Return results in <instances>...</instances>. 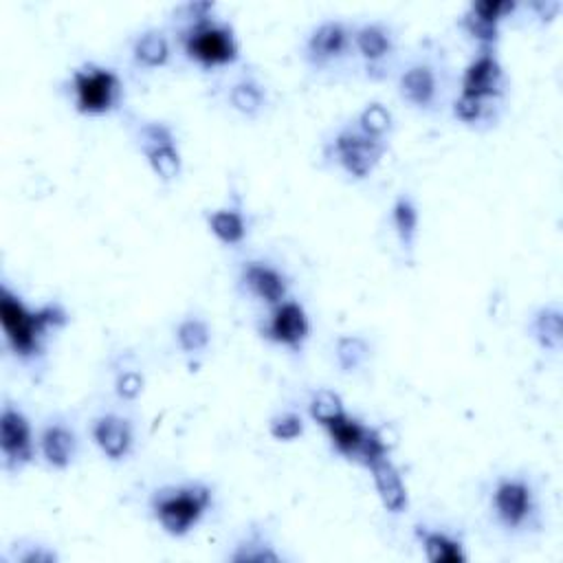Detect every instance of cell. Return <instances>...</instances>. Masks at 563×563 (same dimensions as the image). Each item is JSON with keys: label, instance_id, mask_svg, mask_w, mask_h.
<instances>
[{"label": "cell", "instance_id": "obj_14", "mask_svg": "<svg viewBox=\"0 0 563 563\" xmlns=\"http://www.w3.org/2000/svg\"><path fill=\"white\" fill-rule=\"evenodd\" d=\"M257 332L266 343L299 354L310 341L312 321L306 306L290 295L288 299L266 308Z\"/></svg>", "mask_w": 563, "mask_h": 563}, {"label": "cell", "instance_id": "obj_23", "mask_svg": "<svg viewBox=\"0 0 563 563\" xmlns=\"http://www.w3.org/2000/svg\"><path fill=\"white\" fill-rule=\"evenodd\" d=\"M227 103L229 108L244 117V119H260L264 114V110L271 103V92L268 86L251 70H242L240 75H235L229 86H227Z\"/></svg>", "mask_w": 563, "mask_h": 563}, {"label": "cell", "instance_id": "obj_31", "mask_svg": "<svg viewBox=\"0 0 563 563\" xmlns=\"http://www.w3.org/2000/svg\"><path fill=\"white\" fill-rule=\"evenodd\" d=\"M354 125L374 139L389 141L394 132V114L383 101H367L354 117Z\"/></svg>", "mask_w": 563, "mask_h": 563}, {"label": "cell", "instance_id": "obj_18", "mask_svg": "<svg viewBox=\"0 0 563 563\" xmlns=\"http://www.w3.org/2000/svg\"><path fill=\"white\" fill-rule=\"evenodd\" d=\"M81 440L77 427L66 416H51L37 427V460L55 473L68 471L79 455Z\"/></svg>", "mask_w": 563, "mask_h": 563}, {"label": "cell", "instance_id": "obj_3", "mask_svg": "<svg viewBox=\"0 0 563 563\" xmlns=\"http://www.w3.org/2000/svg\"><path fill=\"white\" fill-rule=\"evenodd\" d=\"M145 506L163 534L185 539L211 515L216 506V486L207 479L167 482L150 490Z\"/></svg>", "mask_w": 563, "mask_h": 563}, {"label": "cell", "instance_id": "obj_5", "mask_svg": "<svg viewBox=\"0 0 563 563\" xmlns=\"http://www.w3.org/2000/svg\"><path fill=\"white\" fill-rule=\"evenodd\" d=\"M398 99L418 114H435L449 106V70L435 51H418L394 70Z\"/></svg>", "mask_w": 563, "mask_h": 563}, {"label": "cell", "instance_id": "obj_22", "mask_svg": "<svg viewBox=\"0 0 563 563\" xmlns=\"http://www.w3.org/2000/svg\"><path fill=\"white\" fill-rule=\"evenodd\" d=\"M205 227L211 238L227 249H240L251 233V222L240 200L207 209Z\"/></svg>", "mask_w": 563, "mask_h": 563}, {"label": "cell", "instance_id": "obj_21", "mask_svg": "<svg viewBox=\"0 0 563 563\" xmlns=\"http://www.w3.org/2000/svg\"><path fill=\"white\" fill-rule=\"evenodd\" d=\"M130 62L136 70H161L167 68L176 55V44L172 31L163 26H147L139 31L128 46Z\"/></svg>", "mask_w": 563, "mask_h": 563}, {"label": "cell", "instance_id": "obj_29", "mask_svg": "<svg viewBox=\"0 0 563 563\" xmlns=\"http://www.w3.org/2000/svg\"><path fill=\"white\" fill-rule=\"evenodd\" d=\"M449 112L460 125L471 128V130H482V128H490L499 119L501 106L477 101V99L462 97V95H453L449 99Z\"/></svg>", "mask_w": 563, "mask_h": 563}, {"label": "cell", "instance_id": "obj_13", "mask_svg": "<svg viewBox=\"0 0 563 563\" xmlns=\"http://www.w3.org/2000/svg\"><path fill=\"white\" fill-rule=\"evenodd\" d=\"M508 88V73L497 48H475L460 73L455 95L504 106Z\"/></svg>", "mask_w": 563, "mask_h": 563}, {"label": "cell", "instance_id": "obj_28", "mask_svg": "<svg viewBox=\"0 0 563 563\" xmlns=\"http://www.w3.org/2000/svg\"><path fill=\"white\" fill-rule=\"evenodd\" d=\"M332 358L343 376H356L372 361V343L363 334H339L332 345Z\"/></svg>", "mask_w": 563, "mask_h": 563}, {"label": "cell", "instance_id": "obj_2", "mask_svg": "<svg viewBox=\"0 0 563 563\" xmlns=\"http://www.w3.org/2000/svg\"><path fill=\"white\" fill-rule=\"evenodd\" d=\"M176 53L205 73L233 68L242 57L235 26L207 0L178 4L172 18Z\"/></svg>", "mask_w": 563, "mask_h": 563}, {"label": "cell", "instance_id": "obj_4", "mask_svg": "<svg viewBox=\"0 0 563 563\" xmlns=\"http://www.w3.org/2000/svg\"><path fill=\"white\" fill-rule=\"evenodd\" d=\"M486 510L493 526L512 539L539 532L543 526L539 486L528 473L521 471L493 477L486 490Z\"/></svg>", "mask_w": 563, "mask_h": 563}, {"label": "cell", "instance_id": "obj_6", "mask_svg": "<svg viewBox=\"0 0 563 563\" xmlns=\"http://www.w3.org/2000/svg\"><path fill=\"white\" fill-rule=\"evenodd\" d=\"M66 92L79 117L101 119L121 110L125 101V81L121 73L108 64L84 62L70 70Z\"/></svg>", "mask_w": 563, "mask_h": 563}, {"label": "cell", "instance_id": "obj_9", "mask_svg": "<svg viewBox=\"0 0 563 563\" xmlns=\"http://www.w3.org/2000/svg\"><path fill=\"white\" fill-rule=\"evenodd\" d=\"M332 451L350 464L367 468L372 462L391 455V444L387 442L380 427L365 422L356 413L345 411L339 420L323 429Z\"/></svg>", "mask_w": 563, "mask_h": 563}, {"label": "cell", "instance_id": "obj_16", "mask_svg": "<svg viewBox=\"0 0 563 563\" xmlns=\"http://www.w3.org/2000/svg\"><path fill=\"white\" fill-rule=\"evenodd\" d=\"M88 435L103 460L121 464L132 457L136 449V427L128 413L103 409L88 422Z\"/></svg>", "mask_w": 563, "mask_h": 563}, {"label": "cell", "instance_id": "obj_30", "mask_svg": "<svg viewBox=\"0 0 563 563\" xmlns=\"http://www.w3.org/2000/svg\"><path fill=\"white\" fill-rule=\"evenodd\" d=\"M347 411L343 398L330 387H317L306 402V418L325 429Z\"/></svg>", "mask_w": 563, "mask_h": 563}, {"label": "cell", "instance_id": "obj_33", "mask_svg": "<svg viewBox=\"0 0 563 563\" xmlns=\"http://www.w3.org/2000/svg\"><path fill=\"white\" fill-rule=\"evenodd\" d=\"M266 431L275 442H282V444L297 442L306 433V413L297 409H282L268 418Z\"/></svg>", "mask_w": 563, "mask_h": 563}, {"label": "cell", "instance_id": "obj_12", "mask_svg": "<svg viewBox=\"0 0 563 563\" xmlns=\"http://www.w3.org/2000/svg\"><path fill=\"white\" fill-rule=\"evenodd\" d=\"M301 59L314 73H332L352 57V22L325 18L301 42Z\"/></svg>", "mask_w": 563, "mask_h": 563}, {"label": "cell", "instance_id": "obj_27", "mask_svg": "<svg viewBox=\"0 0 563 563\" xmlns=\"http://www.w3.org/2000/svg\"><path fill=\"white\" fill-rule=\"evenodd\" d=\"M176 350L185 358H200L209 352L213 343V328L202 314H185L174 323L172 330Z\"/></svg>", "mask_w": 563, "mask_h": 563}, {"label": "cell", "instance_id": "obj_32", "mask_svg": "<svg viewBox=\"0 0 563 563\" xmlns=\"http://www.w3.org/2000/svg\"><path fill=\"white\" fill-rule=\"evenodd\" d=\"M62 554L46 541L20 539L2 554V563H59Z\"/></svg>", "mask_w": 563, "mask_h": 563}, {"label": "cell", "instance_id": "obj_11", "mask_svg": "<svg viewBox=\"0 0 563 563\" xmlns=\"http://www.w3.org/2000/svg\"><path fill=\"white\" fill-rule=\"evenodd\" d=\"M37 460V429L20 402L2 400L0 462L7 475H20Z\"/></svg>", "mask_w": 563, "mask_h": 563}, {"label": "cell", "instance_id": "obj_17", "mask_svg": "<svg viewBox=\"0 0 563 563\" xmlns=\"http://www.w3.org/2000/svg\"><path fill=\"white\" fill-rule=\"evenodd\" d=\"M517 9L519 4L508 0L471 2L457 18V26L475 48H497L501 29Z\"/></svg>", "mask_w": 563, "mask_h": 563}, {"label": "cell", "instance_id": "obj_20", "mask_svg": "<svg viewBox=\"0 0 563 563\" xmlns=\"http://www.w3.org/2000/svg\"><path fill=\"white\" fill-rule=\"evenodd\" d=\"M365 471L369 473V479H372V486H374L380 508L391 517L405 515L409 510V488H407L402 471L398 468L394 457L385 455V457L372 462Z\"/></svg>", "mask_w": 563, "mask_h": 563}, {"label": "cell", "instance_id": "obj_25", "mask_svg": "<svg viewBox=\"0 0 563 563\" xmlns=\"http://www.w3.org/2000/svg\"><path fill=\"white\" fill-rule=\"evenodd\" d=\"M387 220H389V227H391V233L396 238L400 253L407 260H411L416 253V246H418V238H420L418 200L409 191L396 194L387 209Z\"/></svg>", "mask_w": 563, "mask_h": 563}, {"label": "cell", "instance_id": "obj_1", "mask_svg": "<svg viewBox=\"0 0 563 563\" xmlns=\"http://www.w3.org/2000/svg\"><path fill=\"white\" fill-rule=\"evenodd\" d=\"M70 323L68 308L57 301L29 303L7 277L0 282V325L7 354L24 369L44 367L53 339Z\"/></svg>", "mask_w": 563, "mask_h": 563}, {"label": "cell", "instance_id": "obj_24", "mask_svg": "<svg viewBox=\"0 0 563 563\" xmlns=\"http://www.w3.org/2000/svg\"><path fill=\"white\" fill-rule=\"evenodd\" d=\"M224 561L229 563H282L288 561L284 550L277 545L273 534L262 526H249L227 550Z\"/></svg>", "mask_w": 563, "mask_h": 563}, {"label": "cell", "instance_id": "obj_15", "mask_svg": "<svg viewBox=\"0 0 563 563\" xmlns=\"http://www.w3.org/2000/svg\"><path fill=\"white\" fill-rule=\"evenodd\" d=\"M235 284L246 299L260 303L264 310L288 299L292 288V279L286 268L268 257L242 260L235 271Z\"/></svg>", "mask_w": 563, "mask_h": 563}, {"label": "cell", "instance_id": "obj_19", "mask_svg": "<svg viewBox=\"0 0 563 563\" xmlns=\"http://www.w3.org/2000/svg\"><path fill=\"white\" fill-rule=\"evenodd\" d=\"M413 539L429 563H464L468 561V550L462 532L438 523H416Z\"/></svg>", "mask_w": 563, "mask_h": 563}, {"label": "cell", "instance_id": "obj_26", "mask_svg": "<svg viewBox=\"0 0 563 563\" xmlns=\"http://www.w3.org/2000/svg\"><path fill=\"white\" fill-rule=\"evenodd\" d=\"M530 341L548 354H559L563 347V308L559 301H545L537 306L526 321Z\"/></svg>", "mask_w": 563, "mask_h": 563}, {"label": "cell", "instance_id": "obj_7", "mask_svg": "<svg viewBox=\"0 0 563 563\" xmlns=\"http://www.w3.org/2000/svg\"><path fill=\"white\" fill-rule=\"evenodd\" d=\"M389 141L374 139L358 130L354 121L341 123L323 143V158L352 183H363L376 174Z\"/></svg>", "mask_w": 563, "mask_h": 563}, {"label": "cell", "instance_id": "obj_10", "mask_svg": "<svg viewBox=\"0 0 563 563\" xmlns=\"http://www.w3.org/2000/svg\"><path fill=\"white\" fill-rule=\"evenodd\" d=\"M352 57L367 79H385L396 70L398 33L387 20L352 22Z\"/></svg>", "mask_w": 563, "mask_h": 563}, {"label": "cell", "instance_id": "obj_34", "mask_svg": "<svg viewBox=\"0 0 563 563\" xmlns=\"http://www.w3.org/2000/svg\"><path fill=\"white\" fill-rule=\"evenodd\" d=\"M143 387H145V378L139 367H130V365L117 367L112 378V394L117 400L134 402L143 394Z\"/></svg>", "mask_w": 563, "mask_h": 563}, {"label": "cell", "instance_id": "obj_8", "mask_svg": "<svg viewBox=\"0 0 563 563\" xmlns=\"http://www.w3.org/2000/svg\"><path fill=\"white\" fill-rule=\"evenodd\" d=\"M132 139L147 169L158 183L172 185L183 176V150L169 121L139 119L132 125Z\"/></svg>", "mask_w": 563, "mask_h": 563}]
</instances>
